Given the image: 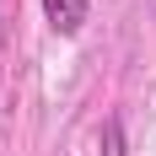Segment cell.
<instances>
[{
  "label": "cell",
  "mask_w": 156,
  "mask_h": 156,
  "mask_svg": "<svg viewBox=\"0 0 156 156\" xmlns=\"http://www.w3.org/2000/svg\"><path fill=\"white\" fill-rule=\"evenodd\" d=\"M0 119H5V108H0Z\"/></svg>",
  "instance_id": "cell-3"
},
{
  "label": "cell",
  "mask_w": 156,
  "mask_h": 156,
  "mask_svg": "<svg viewBox=\"0 0 156 156\" xmlns=\"http://www.w3.org/2000/svg\"><path fill=\"white\" fill-rule=\"evenodd\" d=\"M86 11H92V0H43V22L59 38H76L86 27Z\"/></svg>",
  "instance_id": "cell-1"
},
{
  "label": "cell",
  "mask_w": 156,
  "mask_h": 156,
  "mask_svg": "<svg viewBox=\"0 0 156 156\" xmlns=\"http://www.w3.org/2000/svg\"><path fill=\"white\" fill-rule=\"evenodd\" d=\"M102 156H124V124H119V119L102 124Z\"/></svg>",
  "instance_id": "cell-2"
}]
</instances>
